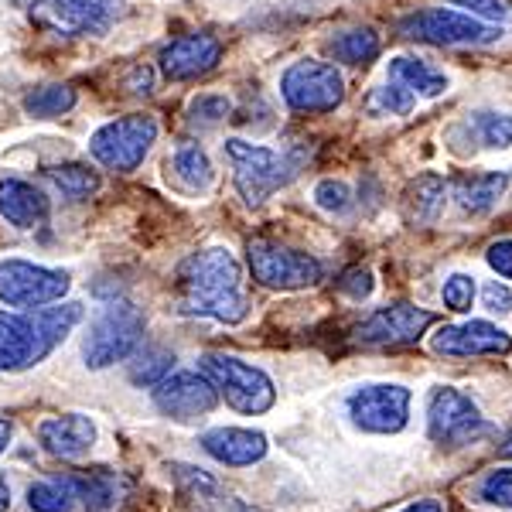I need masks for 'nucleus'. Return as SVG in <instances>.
Here are the masks:
<instances>
[{"label": "nucleus", "mask_w": 512, "mask_h": 512, "mask_svg": "<svg viewBox=\"0 0 512 512\" xmlns=\"http://www.w3.org/2000/svg\"><path fill=\"white\" fill-rule=\"evenodd\" d=\"M410 390L400 383H369L349 393L345 410L366 434H400L410 424Z\"/></svg>", "instance_id": "nucleus-12"}, {"label": "nucleus", "mask_w": 512, "mask_h": 512, "mask_svg": "<svg viewBox=\"0 0 512 512\" xmlns=\"http://www.w3.org/2000/svg\"><path fill=\"white\" fill-rule=\"evenodd\" d=\"M499 454H502V458H509V461H512V434H506V441L499 444Z\"/></svg>", "instance_id": "nucleus-46"}, {"label": "nucleus", "mask_w": 512, "mask_h": 512, "mask_svg": "<svg viewBox=\"0 0 512 512\" xmlns=\"http://www.w3.org/2000/svg\"><path fill=\"white\" fill-rule=\"evenodd\" d=\"M427 434L441 448H465L478 437H489L492 424L482 417L478 403L468 393L454 390V386H437L427 396Z\"/></svg>", "instance_id": "nucleus-8"}, {"label": "nucleus", "mask_w": 512, "mask_h": 512, "mask_svg": "<svg viewBox=\"0 0 512 512\" xmlns=\"http://www.w3.org/2000/svg\"><path fill=\"white\" fill-rule=\"evenodd\" d=\"M465 130L472 134V140H478L482 147H495V151H502V147L512 144V117L509 113H472L465 123Z\"/></svg>", "instance_id": "nucleus-30"}, {"label": "nucleus", "mask_w": 512, "mask_h": 512, "mask_svg": "<svg viewBox=\"0 0 512 512\" xmlns=\"http://www.w3.org/2000/svg\"><path fill=\"white\" fill-rule=\"evenodd\" d=\"M434 321H437L434 311L396 301V304H386V308L373 311V315L355 328V338L366 345H410V342H417Z\"/></svg>", "instance_id": "nucleus-15"}, {"label": "nucleus", "mask_w": 512, "mask_h": 512, "mask_svg": "<svg viewBox=\"0 0 512 512\" xmlns=\"http://www.w3.org/2000/svg\"><path fill=\"white\" fill-rule=\"evenodd\" d=\"M246 267L253 280L270 291H301V287H315L325 277L318 256L291 250L274 239H250L246 243Z\"/></svg>", "instance_id": "nucleus-5"}, {"label": "nucleus", "mask_w": 512, "mask_h": 512, "mask_svg": "<svg viewBox=\"0 0 512 512\" xmlns=\"http://www.w3.org/2000/svg\"><path fill=\"white\" fill-rule=\"evenodd\" d=\"M226 512H253L250 506H246V502H239V499H233V502H229V506H226Z\"/></svg>", "instance_id": "nucleus-47"}, {"label": "nucleus", "mask_w": 512, "mask_h": 512, "mask_svg": "<svg viewBox=\"0 0 512 512\" xmlns=\"http://www.w3.org/2000/svg\"><path fill=\"white\" fill-rule=\"evenodd\" d=\"M315 202L321 205L325 212H335V216H342V212L352 209V192L345 181H321V185L315 188Z\"/></svg>", "instance_id": "nucleus-38"}, {"label": "nucleus", "mask_w": 512, "mask_h": 512, "mask_svg": "<svg viewBox=\"0 0 512 512\" xmlns=\"http://www.w3.org/2000/svg\"><path fill=\"white\" fill-rule=\"evenodd\" d=\"M11 437H14V427H11V420H0V454L7 451V444H11Z\"/></svg>", "instance_id": "nucleus-45"}, {"label": "nucleus", "mask_w": 512, "mask_h": 512, "mask_svg": "<svg viewBox=\"0 0 512 512\" xmlns=\"http://www.w3.org/2000/svg\"><path fill=\"white\" fill-rule=\"evenodd\" d=\"M198 369H202L205 379L216 386V393L236 410V414L256 417V414H267L277 403L274 379L263 373V369L250 366V362L236 359V355L205 352L202 359H198Z\"/></svg>", "instance_id": "nucleus-4"}, {"label": "nucleus", "mask_w": 512, "mask_h": 512, "mask_svg": "<svg viewBox=\"0 0 512 512\" xmlns=\"http://www.w3.org/2000/svg\"><path fill=\"white\" fill-rule=\"evenodd\" d=\"M280 96L294 113H335L345 99V79L332 62L301 59L280 76Z\"/></svg>", "instance_id": "nucleus-9"}, {"label": "nucleus", "mask_w": 512, "mask_h": 512, "mask_svg": "<svg viewBox=\"0 0 512 512\" xmlns=\"http://www.w3.org/2000/svg\"><path fill=\"white\" fill-rule=\"evenodd\" d=\"M414 103H417L414 93H407V89L396 86V82H386V86L369 93L366 110L373 113V117H407V113L414 110Z\"/></svg>", "instance_id": "nucleus-33"}, {"label": "nucleus", "mask_w": 512, "mask_h": 512, "mask_svg": "<svg viewBox=\"0 0 512 512\" xmlns=\"http://www.w3.org/2000/svg\"><path fill=\"white\" fill-rule=\"evenodd\" d=\"M76 502L69 478H48V482H35L28 489V506L35 512H69Z\"/></svg>", "instance_id": "nucleus-32"}, {"label": "nucleus", "mask_w": 512, "mask_h": 512, "mask_svg": "<svg viewBox=\"0 0 512 512\" xmlns=\"http://www.w3.org/2000/svg\"><path fill=\"white\" fill-rule=\"evenodd\" d=\"M171 472V482H175L178 495L185 502H212L219 495V482L212 478L209 472H202V468L195 465H168Z\"/></svg>", "instance_id": "nucleus-31"}, {"label": "nucleus", "mask_w": 512, "mask_h": 512, "mask_svg": "<svg viewBox=\"0 0 512 512\" xmlns=\"http://www.w3.org/2000/svg\"><path fill=\"white\" fill-rule=\"evenodd\" d=\"M79 96L72 86L65 82H48V86H38L24 96V113L35 120H55V117H65L69 110H76Z\"/></svg>", "instance_id": "nucleus-25"}, {"label": "nucleus", "mask_w": 512, "mask_h": 512, "mask_svg": "<svg viewBox=\"0 0 512 512\" xmlns=\"http://www.w3.org/2000/svg\"><path fill=\"white\" fill-rule=\"evenodd\" d=\"M45 178L52 181L55 188L65 195V198H89L99 192V175L93 168H86V164H48L45 168Z\"/></svg>", "instance_id": "nucleus-29"}, {"label": "nucleus", "mask_w": 512, "mask_h": 512, "mask_svg": "<svg viewBox=\"0 0 512 512\" xmlns=\"http://www.w3.org/2000/svg\"><path fill=\"white\" fill-rule=\"evenodd\" d=\"M151 82H154L151 69H144V65H137L134 76H130V89H134V93H151Z\"/></svg>", "instance_id": "nucleus-42"}, {"label": "nucleus", "mask_w": 512, "mask_h": 512, "mask_svg": "<svg viewBox=\"0 0 512 512\" xmlns=\"http://www.w3.org/2000/svg\"><path fill=\"white\" fill-rule=\"evenodd\" d=\"M38 444L52 458L62 461H79L93 451L96 444V424L86 414H62L48 417L38 424Z\"/></svg>", "instance_id": "nucleus-18"}, {"label": "nucleus", "mask_w": 512, "mask_h": 512, "mask_svg": "<svg viewBox=\"0 0 512 512\" xmlns=\"http://www.w3.org/2000/svg\"><path fill=\"white\" fill-rule=\"evenodd\" d=\"M154 140H158V120L144 117V113H130V117L103 123L89 137V154L103 168L117 171V175H130V171H137L144 164Z\"/></svg>", "instance_id": "nucleus-7"}, {"label": "nucleus", "mask_w": 512, "mask_h": 512, "mask_svg": "<svg viewBox=\"0 0 512 512\" xmlns=\"http://www.w3.org/2000/svg\"><path fill=\"white\" fill-rule=\"evenodd\" d=\"M226 158L233 161L236 171V188L243 195L246 205H263L277 188H284L287 181L297 175V164L280 151L270 147L250 144V140H226Z\"/></svg>", "instance_id": "nucleus-6"}, {"label": "nucleus", "mask_w": 512, "mask_h": 512, "mask_svg": "<svg viewBox=\"0 0 512 512\" xmlns=\"http://www.w3.org/2000/svg\"><path fill=\"white\" fill-rule=\"evenodd\" d=\"M69 284L65 270L38 267L28 260H0V301L7 308H45L62 301Z\"/></svg>", "instance_id": "nucleus-13"}, {"label": "nucleus", "mask_w": 512, "mask_h": 512, "mask_svg": "<svg viewBox=\"0 0 512 512\" xmlns=\"http://www.w3.org/2000/svg\"><path fill=\"white\" fill-rule=\"evenodd\" d=\"M219 62H222V41L216 35H209V31H195V35H181L175 41H168L158 55L164 79L171 82L209 76Z\"/></svg>", "instance_id": "nucleus-16"}, {"label": "nucleus", "mask_w": 512, "mask_h": 512, "mask_svg": "<svg viewBox=\"0 0 512 512\" xmlns=\"http://www.w3.org/2000/svg\"><path fill=\"white\" fill-rule=\"evenodd\" d=\"M338 287H342L349 297H355V301H366V297L373 294V274H369L366 267H355L349 274H342Z\"/></svg>", "instance_id": "nucleus-39"}, {"label": "nucleus", "mask_w": 512, "mask_h": 512, "mask_svg": "<svg viewBox=\"0 0 512 512\" xmlns=\"http://www.w3.org/2000/svg\"><path fill=\"white\" fill-rule=\"evenodd\" d=\"M379 52H383V38L373 28H355L328 41V55L345 65H369L379 59Z\"/></svg>", "instance_id": "nucleus-26"}, {"label": "nucleus", "mask_w": 512, "mask_h": 512, "mask_svg": "<svg viewBox=\"0 0 512 512\" xmlns=\"http://www.w3.org/2000/svg\"><path fill=\"white\" fill-rule=\"evenodd\" d=\"M482 304H485V311H492V315H509L512 291L506 284H499V280H492V284H485V291H482Z\"/></svg>", "instance_id": "nucleus-40"}, {"label": "nucleus", "mask_w": 512, "mask_h": 512, "mask_svg": "<svg viewBox=\"0 0 512 512\" xmlns=\"http://www.w3.org/2000/svg\"><path fill=\"white\" fill-rule=\"evenodd\" d=\"M175 373V352L168 349H158V345H151V349H134V355H130L127 362V376L134 386H158L164 376Z\"/></svg>", "instance_id": "nucleus-28"}, {"label": "nucleus", "mask_w": 512, "mask_h": 512, "mask_svg": "<svg viewBox=\"0 0 512 512\" xmlns=\"http://www.w3.org/2000/svg\"><path fill=\"white\" fill-rule=\"evenodd\" d=\"M229 113H233V103H229L226 96H219V93H202V96H195L192 103H188V117H192L195 123H205V127L226 120Z\"/></svg>", "instance_id": "nucleus-36"}, {"label": "nucleus", "mask_w": 512, "mask_h": 512, "mask_svg": "<svg viewBox=\"0 0 512 512\" xmlns=\"http://www.w3.org/2000/svg\"><path fill=\"white\" fill-rule=\"evenodd\" d=\"M431 349L451 359H472V355H509L512 338L492 321H465V325H444L431 338Z\"/></svg>", "instance_id": "nucleus-17"}, {"label": "nucleus", "mask_w": 512, "mask_h": 512, "mask_svg": "<svg viewBox=\"0 0 512 512\" xmlns=\"http://www.w3.org/2000/svg\"><path fill=\"white\" fill-rule=\"evenodd\" d=\"M485 260H489V267L499 277L512 280V239H499V243H492L489 250H485Z\"/></svg>", "instance_id": "nucleus-41"}, {"label": "nucleus", "mask_w": 512, "mask_h": 512, "mask_svg": "<svg viewBox=\"0 0 512 512\" xmlns=\"http://www.w3.org/2000/svg\"><path fill=\"white\" fill-rule=\"evenodd\" d=\"M390 82L403 86L407 93H414L420 99H437L448 93V79L437 69H431L424 59H410V55H400V59L390 62Z\"/></svg>", "instance_id": "nucleus-23"}, {"label": "nucleus", "mask_w": 512, "mask_h": 512, "mask_svg": "<svg viewBox=\"0 0 512 512\" xmlns=\"http://www.w3.org/2000/svg\"><path fill=\"white\" fill-rule=\"evenodd\" d=\"M407 216L410 222H434L444 209V198H448V181L434 171L414 178L407 185Z\"/></svg>", "instance_id": "nucleus-24"}, {"label": "nucleus", "mask_w": 512, "mask_h": 512, "mask_svg": "<svg viewBox=\"0 0 512 512\" xmlns=\"http://www.w3.org/2000/svg\"><path fill=\"white\" fill-rule=\"evenodd\" d=\"M400 512H448V509H444L441 499H420V502H414V506H407Z\"/></svg>", "instance_id": "nucleus-43"}, {"label": "nucleus", "mask_w": 512, "mask_h": 512, "mask_svg": "<svg viewBox=\"0 0 512 512\" xmlns=\"http://www.w3.org/2000/svg\"><path fill=\"white\" fill-rule=\"evenodd\" d=\"M72 485V492H76V499L86 506V512H110L113 506H120V495L127 489V482H123L120 475L106 472V468H99V472H82V475H65Z\"/></svg>", "instance_id": "nucleus-22"}, {"label": "nucleus", "mask_w": 512, "mask_h": 512, "mask_svg": "<svg viewBox=\"0 0 512 512\" xmlns=\"http://www.w3.org/2000/svg\"><path fill=\"white\" fill-rule=\"evenodd\" d=\"M454 7H465L478 21L489 24H509L512 21V0H451Z\"/></svg>", "instance_id": "nucleus-37"}, {"label": "nucleus", "mask_w": 512, "mask_h": 512, "mask_svg": "<svg viewBox=\"0 0 512 512\" xmlns=\"http://www.w3.org/2000/svg\"><path fill=\"white\" fill-rule=\"evenodd\" d=\"M202 451L209 458H216L226 468H250L256 461H263L267 454V434L250 431V427H216V431H205L198 437Z\"/></svg>", "instance_id": "nucleus-19"}, {"label": "nucleus", "mask_w": 512, "mask_h": 512, "mask_svg": "<svg viewBox=\"0 0 512 512\" xmlns=\"http://www.w3.org/2000/svg\"><path fill=\"white\" fill-rule=\"evenodd\" d=\"M441 297H444V308H448V311H458V315L472 311V301H475V277H468V274H451L448 280H444Z\"/></svg>", "instance_id": "nucleus-35"}, {"label": "nucleus", "mask_w": 512, "mask_h": 512, "mask_svg": "<svg viewBox=\"0 0 512 512\" xmlns=\"http://www.w3.org/2000/svg\"><path fill=\"white\" fill-rule=\"evenodd\" d=\"M82 304L65 301L55 308H24V311H0V373H21L38 362H45L72 335L82 321Z\"/></svg>", "instance_id": "nucleus-2"}, {"label": "nucleus", "mask_w": 512, "mask_h": 512, "mask_svg": "<svg viewBox=\"0 0 512 512\" xmlns=\"http://www.w3.org/2000/svg\"><path fill=\"white\" fill-rule=\"evenodd\" d=\"M123 14V0H35L31 21L62 38L106 35Z\"/></svg>", "instance_id": "nucleus-11"}, {"label": "nucleus", "mask_w": 512, "mask_h": 512, "mask_svg": "<svg viewBox=\"0 0 512 512\" xmlns=\"http://www.w3.org/2000/svg\"><path fill=\"white\" fill-rule=\"evenodd\" d=\"M7 509H11V482L0 475V512H7Z\"/></svg>", "instance_id": "nucleus-44"}, {"label": "nucleus", "mask_w": 512, "mask_h": 512, "mask_svg": "<svg viewBox=\"0 0 512 512\" xmlns=\"http://www.w3.org/2000/svg\"><path fill=\"white\" fill-rule=\"evenodd\" d=\"M144 342V315L130 301H106L89 321V332L82 338V359L89 369H110L130 359L137 345Z\"/></svg>", "instance_id": "nucleus-3"}, {"label": "nucleus", "mask_w": 512, "mask_h": 512, "mask_svg": "<svg viewBox=\"0 0 512 512\" xmlns=\"http://www.w3.org/2000/svg\"><path fill=\"white\" fill-rule=\"evenodd\" d=\"M178 311L188 318H216L239 325L250 315L239 260L222 246L185 256L178 267Z\"/></svg>", "instance_id": "nucleus-1"}, {"label": "nucleus", "mask_w": 512, "mask_h": 512, "mask_svg": "<svg viewBox=\"0 0 512 512\" xmlns=\"http://www.w3.org/2000/svg\"><path fill=\"white\" fill-rule=\"evenodd\" d=\"M400 35L427 45H492L502 38V24L478 21L475 14H461L451 7H427L400 21Z\"/></svg>", "instance_id": "nucleus-10"}, {"label": "nucleus", "mask_w": 512, "mask_h": 512, "mask_svg": "<svg viewBox=\"0 0 512 512\" xmlns=\"http://www.w3.org/2000/svg\"><path fill=\"white\" fill-rule=\"evenodd\" d=\"M171 171H175V178L188 192H205V188L212 185V178H216L209 154L198 144H181L175 151V158H171Z\"/></svg>", "instance_id": "nucleus-27"}, {"label": "nucleus", "mask_w": 512, "mask_h": 512, "mask_svg": "<svg viewBox=\"0 0 512 512\" xmlns=\"http://www.w3.org/2000/svg\"><path fill=\"white\" fill-rule=\"evenodd\" d=\"M219 403L216 386L205 379L202 369L195 373H171L154 386V407L164 417L178 420V424H195L205 414H212Z\"/></svg>", "instance_id": "nucleus-14"}, {"label": "nucleus", "mask_w": 512, "mask_h": 512, "mask_svg": "<svg viewBox=\"0 0 512 512\" xmlns=\"http://www.w3.org/2000/svg\"><path fill=\"white\" fill-rule=\"evenodd\" d=\"M509 188V178L502 171H485V175H461L451 181L454 202L461 205L472 216H485L489 209H495L502 195Z\"/></svg>", "instance_id": "nucleus-21"}, {"label": "nucleus", "mask_w": 512, "mask_h": 512, "mask_svg": "<svg viewBox=\"0 0 512 512\" xmlns=\"http://www.w3.org/2000/svg\"><path fill=\"white\" fill-rule=\"evenodd\" d=\"M478 499L499 509H512V468H495L485 475L478 485Z\"/></svg>", "instance_id": "nucleus-34"}, {"label": "nucleus", "mask_w": 512, "mask_h": 512, "mask_svg": "<svg viewBox=\"0 0 512 512\" xmlns=\"http://www.w3.org/2000/svg\"><path fill=\"white\" fill-rule=\"evenodd\" d=\"M0 216L14 229H35L48 219V198L31 181L0 178Z\"/></svg>", "instance_id": "nucleus-20"}]
</instances>
